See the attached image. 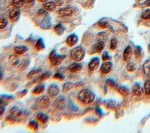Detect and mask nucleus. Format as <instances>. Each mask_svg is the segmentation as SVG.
Masks as SVG:
<instances>
[{
    "label": "nucleus",
    "instance_id": "f257e3e1",
    "mask_svg": "<svg viewBox=\"0 0 150 133\" xmlns=\"http://www.w3.org/2000/svg\"><path fill=\"white\" fill-rule=\"evenodd\" d=\"M94 98L95 96L94 93L87 88L81 90L78 94L79 100L84 104H90L94 100Z\"/></svg>",
    "mask_w": 150,
    "mask_h": 133
},
{
    "label": "nucleus",
    "instance_id": "f03ea898",
    "mask_svg": "<svg viewBox=\"0 0 150 133\" xmlns=\"http://www.w3.org/2000/svg\"><path fill=\"white\" fill-rule=\"evenodd\" d=\"M85 54L86 52L84 49L80 46L73 48L70 53V56L71 59L76 62L81 61L84 59Z\"/></svg>",
    "mask_w": 150,
    "mask_h": 133
},
{
    "label": "nucleus",
    "instance_id": "7ed1b4c3",
    "mask_svg": "<svg viewBox=\"0 0 150 133\" xmlns=\"http://www.w3.org/2000/svg\"><path fill=\"white\" fill-rule=\"evenodd\" d=\"M66 57V54H57L55 50H52L49 56V59L50 64L53 66H57L60 65L62 63V62L65 59Z\"/></svg>",
    "mask_w": 150,
    "mask_h": 133
},
{
    "label": "nucleus",
    "instance_id": "20e7f679",
    "mask_svg": "<svg viewBox=\"0 0 150 133\" xmlns=\"http://www.w3.org/2000/svg\"><path fill=\"white\" fill-rule=\"evenodd\" d=\"M50 104L49 96L43 95L39 97L34 103L33 108L35 110L38 109H45Z\"/></svg>",
    "mask_w": 150,
    "mask_h": 133
},
{
    "label": "nucleus",
    "instance_id": "39448f33",
    "mask_svg": "<svg viewBox=\"0 0 150 133\" xmlns=\"http://www.w3.org/2000/svg\"><path fill=\"white\" fill-rule=\"evenodd\" d=\"M60 91V89L59 86L57 84H54V83L51 84L49 86L47 90L48 96L52 98H54L57 96H58Z\"/></svg>",
    "mask_w": 150,
    "mask_h": 133
},
{
    "label": "nucleus",
    "instance_id": "423d86ee",
    "mask_svg": "<svg viewBox=\"0 0 150 133\" xmlns=\"http://www.w3.org/2000/svg\"><path fill=\"white\" fill-rule=\"evenodd\" d=\"M21 16V10L19 8L13 7L12 9H11L9 13V19L12 22H16L18 21Z\"/></svg>",
    "mask_w": 150,
    "mask_h": 133
},
{
    "label": "nucleus",
    "instance_id": "0eeeda50",
    "mask_svg": "<svg viewBox=\"0 0 150 133\" xmlns=\"http://www.w3.org/2000/svg\"><path fill=\"white\" fill-rule=\"evenodd\" d=\"M66 101L65 97L63 96H60L56 99L54 105L57 109L63 110L66 107Z\"/></svg>",
    "mask_w": 150,
    "mask_h": 133
},
{
    "label": "nucleus",
    "instance_id": "6e6552de",
    "mask_svg": "<svg viewBox=\"0 0 150 133\" xmlns=\"http://www.w3.org/2000/svg\"><path fill=\"white\" fill-rule=\"evenodd\" d=\"M105 46L104 42L101 40H97L93 47V53H101Z\"/></svg>",
    "mask_w": 150,
    "mask_h": 133
},
{
    "label": "nucleus",
    "instance_id": "1a4fd4ad",
    "mask_svg": "<svg viewBox=\"0 0 150 133\" xmlns=\"http://www.w3.org/2000/svg\"><path fill=\"white\" fill-rule=\"evenodd\" d=\"M100 59L98 57H93L90 62L88 63V69L91 70V71H94L95 70H96L99 65H100Z\"/></svg>",
    "mask_w": 150,
    "mask_h": 133
},
{
    "label": "nucleus",
    "instance_id": "9d476101",
    "mask_svg": "<svg viewBox=\"0 0 150 133\" xmlns=\"http://www.w3.org/2000/svg\"><path fill=\"white\" fill-rule=\"evenodd\" d=\"M74 10L71 7H64L60 9L57 13L61 16H70L73 15Z\"/></svg>",
    "mask_w": 150,
    "mask_h": 133
},
{
    "label": "nucleus",
    "instance_id": "9b49d317",
    "mask_svg": "<svg viewBox=\"0 0 150 133\" xmlns=\"http://www.w3.org/2000/svg\"><path fill=\"white\" fill-rule=\"evenodd\" d=\"M78 40H79L78 36L75 33H73L67 37L66 40V44L69 47H73L76 45V43L78 42Z\"/></svg>",
    "mask_w": 150,
    "mask_h": 133
},
{
    "label": "nucleus",
    "instance_id": "f8f14e48",
    "mask_svg": "<svg viewBox=\"0 0 150 133\" xmlns=\"http://www.w3.org/2000/svg\"><path fill=\"white\" fill-rule=\"evenodd\" d=\"M40 27L43 29H49L52 26L51 18L48 14H46L40 23Z\"/></svg>",
    "mask_w": 150,
    "mask_h": 133
},
{
    "label": "nucleus",
    "instance_id": "ddd939ff",
    "mask_svg": "<svg viewBox=\"0 0 150 133\" xmlns=\"http://www.w3.org/2000/svg\"><path fill=\"white\" fill-rule=\"evenodd\" d=\"M43 9H45L47 12H53L56 10L57 7V4L53 1H47L44 2L42 5Z\"/></svg>",
    "mask_w": 150,
    "mask_h": 133
},
{
    "label": "nucleus",
    "instance_id": "4468645a",
    "mask_svg": "<svg viewBox=\"0 0 150 133\" xmlns=\"http://www.w3.org/2000/svg\"><path fill=\"white\" fill-rule=\"evenodd\" d=\"M112 63L111 62L107 61L102 64L100 67V70L103 74H108L109 73L112 69Z\"/></svg>",
    "mask_w": 150,
    "mask_h": 133
},
{
    "label": "nucleus",
    "instance_id": "2eb2a0df",
    "mask_svg": "<svg viewBox=\"0 0 150 133\" xmlns=\"http://www.w3.org/2000/svg\"><path fill=\"white\" fill-rule=\"evenodd\" d=\"M83 68V66L81 63H79L78 62H74L71 63L69 67V71L72 73H76L81 70Z\"/></svg>",
    "mask_w": 150,
    "mask_h": 133
},
{
    "label": "nucleus",
    "instance_id": "dca6fc26",
    "mask_svg": "<svg viewBox=\"0 0 150 133\" xmlns=\"http://www.w3.org/2000/svg\"><path fill=\"white\" fill-rule=\"evenodd\" d=\"M45 90V85L42 83L38 84L33 89L32 93L35 95H39L42 94Z\"/></svg>",
    "mask_w": 150,
    "mask_h": 133
},
{
    "label": "nucleus",
    "instance_id": "f3484780",
    "mask_svg": "<svg viewBox=\"0 0 150 133\" xmlns=\"http://www.w3.org/2000/svg\"><path fill=\"white\" fill-rule=\"evenodd\" d=\"M132 54V50L131 47L129 46L127 47L124 49L123 55H122V58L124 62H128L131 58Z\"/></svg>",
    "mask_w": 150,
    "mask_h": 133
},
{
    "label": "nucleus",
    "instance_id": "a211bd4d",
    "mask_svg": "<svg viewBox=\"0 0 150 133\" xmlns=\"http://www.w3.org/2000/svg\"><path fill=\"white\" fill-rule=\"evenodd\" d=\"M28 47L26 45H19L15 47L14 52L18 55H22L26 53L28 50Z\"/></svg>",
    "mask_w": 150,
    "mask_h": 133
},
{
    "label": "nucleus",
    "instance_id": "6ab92c4d",
    "mask_svg": "<svg viewBox=\"0 0 150 133\" xmlns=\"http://www.w3.org/2000/svg\"><path fill=\"white\" fill-rule=\"evenodd\" d=\"M115 88H116L117 91L122 96H127L129 94V89L127 87H125L123 85L117 84Z\"/></svg>",
    "mask_w": 150,
    "mask_h": 133
},
{
    "label": "nucleus",
    "instance_id": "aec40b11",
    "mask_svg": "<svg viewBox=\"0 0 150 133\" xmlns=\"http://www.w3.org/2000/svg\"><path fill=\"white\" fill-rule=\"evenodd\" d=\"M36 120L42 124H46L49 120V116L45 112H40L36 115Z\"/></svg>",
    "mask_w": 150,
    "mask_h": 133
},
{
    "label": "nucleus",
    "instance_id": "412c9836",
    "mask_svg": "<svg viewBox=\"0 0 150 133\" xmlns=\"http://www.w3.org/2000/svg\"><path fill=\"white\" fill-rule=\"evenodd\" d=\"M143 88L138 84H135L132 88V93L135 96H141L143 93Z\"/></svg>",
    "mask_w": 150,
    "mask_h": 133
},
{
    "label": "nucleus",
    "instance_id": "4be33fe9",
    "mask_svg": "<svg viewBox=\"0 0 150 133\" xmlns=\"http://www.w3.org/2000/svg\"><path fill=\"white\" fill-rule=\"evenodd\" d=\"M35 48L38 51H42L45 48V44L44 40L40 37L38 39L35 45Z\"/></svg>",
    "mask_w": 150,
    "mask_h": 133
},
{
    "label": "nucleus",
    "instance_id": "5701e85b",
    "mask_svg": "<svg viewBox=\"0 0 150 133\" xmlns=\"http://www.w3.org/2000/svg\"><path fill=\"white\" fill-rule=\"evenodd\" d=\"M53 30L57 35L60 36L64 33L65 30V28L62 23H58L54 26Z\"/></svg>",
    "mask_w": 150,
    "mask_h": 133
},
{
    "label": "nucleus",
    "instance_id": "b1692460",
    "mask_svg": "<svg viewBox=\"0 0 150 133\" xmlns=\"http://www.w3.org/2000/svg\"><path fill=\"white\" fill-rule=\"evenodd\" d=\"M143 70L145 75L150 79V60H146L143 64Z\"/></svg>",
    "mask_w": 150,
    "mask_h": 133
},
{
    "label": "nucleus",
    "instance_id": "393cba45",
    "mask_svg": "<svg viewBox=\"0 0 150 133\" xmlns=\"http://www.w3.org/2000/svg\"><path fill=\"white\" fill-rule=\"evenodd\" d=\"M8 61L11 66H15L17 65L19 62V57L18 54H12L9 57Z\"/></svg>",
    "mask_w": 150,
    "mask_h": 133
},
{
    "label": "nucleus",
    "instance_id": "a878e982",
    "mask_svg": "<svg viewBox=\"0 0 150 133\" xmlns=\"http://www.w3.org/2000/svg\"><path fill=\"white\" fill-rule=\"evenodd\" d=\"M52 74V72L51 71H46L44 73H42L39 77L37 78L36 82H41L42 81L46 80L50 78L51 75Z\"/></svg>",
    "mask_w": 150,
    "mask_h": 133
},
{
    "label": "nucleus",
    "instance_id": "bb28decb",
    "mask_svg": "<svg viewBox=\"0 0 150 133\" xmlns=\"http://www.w3.org/2000/svg\"><path fill=\"white\" fill-rule=\"evenodd\" d=\"M73 86V83L71 81H67L65 83L62 87V91L64 93H67L71 89V88Z\"/></svg>",
    "mask_w": 150,
    "mask_h": 133
},
{
    "label": "nucleus",
    "instance_id": "cd10ccee",
    "mask_svg": "<svg viewBox=\"0 0 150 133\" xmlns=\"http://www.w3.org/2000/svg\"><path fill=\"white\" fill-rule=\"evenodd\" d=\"M28 127L29 128L34 131H36L38 130V127H39V124H38V122L35 121V120H32L30 121L29 122V124H28Z\"/></svg>",
    "mask_w": 150,
    "mask_h": 133
},
{
    "label": "nucleus",
    "instance_id": "c85d7f7f",
    "mask_svg": "<svg viewBox=\"0 0 150 133\" xmlns=\"http://www.w3.org/2000/svg\"><path fill=\"white\" fill-rule=\"evenodd\" d=\"M12 4L13 7L20 8L25 5L24 0H12Z\"/></svg>",
    "mask_w": 150,
    "mask_h": 133
},
{
    "label": "nucleus",
    "instance_id": "c756f323",
    "mask_svg": "<svg viewBox=\"0 0 150 133\" xmlns=\"http://www.w3.org/2000/svg\"><path fill=\"white\" fill-rule=\"evenodd\" d=\"M42 71V69H35L32 70L31 71H30L29 73V74L27 76V78L28 79H31L32 78H33V77H35L36 75L39 74L40 72Z\"/></svg>",
    "mask_w": 150,
    "mask_h": 133
},
{
    "label": "nucleus",
    "instance_id": "7c9ffc66",
    "mask_svg": "<svg viewBox=\"0 0 150 133\" xmlns=\"http://www.w3.org/2000/svg\"><path fill=\"white\" fill-rule=\"evenodd\" d=\"M134 54L135 58L137 59H139L141 58V57L142 55V49L141 47H140L139 46H137L135 49L134 51Z\"/></svg>",
    "mask_w": 150,
    "mask_h": 133
},
{
    "label": "nucleus",
    "instance_id": "2f4dec72",
    "mask_svg": "<svg viewBox=\"0 0 150 133\" xmlns=\"http://www.w3.org/2000/svg\"><path fill=\"white\" fill-rule=\"evenodd\" d=\"M126 68L128 71L133 72L136 70L137 67H136V65L135 63H134L133 62H129L127 64Z\"/></svg>",
    "mask_w": 150,
    "mask_h": 133
},
{
    "label": "nucleus",
    "instance_id": "473e14b6",
    "mask_svg": "<svg viewBox=\"0 0 150 133\" xmlns=\"http://www.w3.org/2000/svg\"><path fill=\"white\" fill-rule=\"evenodd\" d=\"M141 18L145 20L150 19V9H146L141 15Z\"/></svg>",
    "mask_w": 150,
    "mask_h": 133
},
{
    "label": "nucleus",
    "instance_id": "72a5a7b5",
    "mask_svg": "<svg viewBox=\"0 0 150 133\" xmlns=\"http://www.w3.org/2000/svg\"><path fill=\"white\" fill-rule=\"evenodd\" d=\"M105 83H106L107 85H108L110 87H111V88H116V87H117V84H117L116 82H115L114 80H112V79H107L106 81H105Z\"/></svg>",
    "mask_w": 150,
    "mask_h": 133
},
{
    "label": "nucleus",
    "instance_id": "f704fd0d",
    "mask_svg": "<svg viewBox=\"0 0 150 133\" xmlns=\"http://www.w3.org/2000/svg\"><path fill=\"white\" fill-rule=\"evenodd\" d=\"M145 92L146 95H150V80H148L144 84Z\"/></svg>",
    "mask_w": 150,
    "mask_h": 133
},
{
    "label": "nucleus",
    "instance_id": "c9c22d12",
    "mask_svg": "<svg viewBox=\"0 0 150 133\" xmlns=\"http://www.w3.org/2000/svg\"><path fill=\"white\" fill-rule=\"evenodd\" d=\"M8 20L6 18H0V29H4L8 25Z\"/></svg>",
    "mask_w": 150,
    "mask_h": 133
},
{
    "label": "nucleus",
    "instance_id": "e433bc0d",
    "mask_svg": "<svg viewBox=\"0 0 150 133\" xmlns=\"http://www.w3.org/2000/svg\"><path fill=\"white\" fill-rule=\"evenodd\" d=\"M117 46V40L115 38H113L111 39L110 42V49L112 50H114Z\"/></svg>",
    "mask_w": 150,
    "mask_h": 133
},
{
    "label": "nucleus",
    "instance_id": "4c0bfd02",
    "mask_svg": "<svg viewBox=\"0 0 150 133\" xmlns=\"http://www.w3.org/2000/svg\"><path fill=\"white\" fill-rule=\"evenodd\" d=\"M53 78L62 81V80H63L64 79L65 76H64V75H63V74H62L61 73L57 72V73H56L53 75Z\"/></svg>",
    "mask_w": 150,
    "mask_h": 133
},
{
    "label": "nucleus",
    "instance_id": "58836bf2",
    "mask_svg": "<svg viewBox=\"0 0 150 133\" xmlns=\"http://www.w3.org/2000/svg\"><path fill=\"white\" fill-rule=\"evenodd\" d=\"M111 57L109 55L107 51H105L103 52V54H102V59L104 61H106V60H111Z\"/></svg>",
    "mask_w": 150,
    "mask_h": 133
},
{
    "label": "nucleus",
    "instance_id": "ea45409f",
    "mask_svg": "<svg viewBox=\"0 0 150 133\" xmlns=\"http://www.w3.org/2000/svg\"><path fill=\"white\" fill-rule=\"evenodd\" d=\"M28 92V90H23L22 91H20L17 94V97L19 98H21L23 97H24L25 96V94H23V93H27Z\"/></svg>",
    "mask_w": 150,
    "mask_h": 133
},
{
    "label": "nucleus",
    "instance_id": "a19ab883",
    "mask_svg": "<svg viewBox=\"0 0 150 133\" xmlns=\"http://www.w3.org/2000/svg\"><path fill=\"white\" fill-rule=\"evenodd\" d=\"M98 25L102 28H105L108 26V23L105 21H100L98 22Z\"/></svg>",
    "mask_w": 150,
    "mask_h": 133
},
{
    "label": "nucleus",
    "instance_id": "79ce46f5",
    "mask_svg": "<svg viewBox=\"0 0 150 133\" xmlns=\"http://www.w3.org/2000/svg\"><path fill=\"white\" fill-rule=\"evenodd\" d=\"M35 0H24L25 5L28 6H30L32 5L33 4Z\"/></svg>",
    "mask_w": 150,
    "mask_h": 133
},
{
    "label": "nucleus",
    "instance_id": "37998d69",
    "mask_svg": "<svg viewBox=\"0 0 150 133\" xmlns=\"http://www.w3.org/2000/svg\"><path fill=\"white\" fill-rule=\"evenodd\" d=\"M5 111V107L4 105L0 104V116L2 115Z\"/></svg>",
    "mask_w": 150,
    "mask_h": 133
},
{
    "label": "nucleus",
    "instance_id": "c03bdc74",
    "mask_svg": "<svg viewBox=\"0 0 150 133\" xmlns=\"http://www.w3.org/2000/svg\"><path fill=\"white\" fill-rule=\"evenodd\" d=\"M144 5L146 6H150V0H146L144 3Z\"/></svg>",
    "mask_w": 150,
    "mask_h": 133
},
{
    "label": "nucleus",
    "instance_id": "a18cd8bd",
    "mask_svg": "<svg viewBox=\"0 0 150 133\" xmlns=\"http://www.w3.org/2000/svg\"><path fill=\"white\" fill-rule=\"evenodd\" d=\"M2 77H3V73L1 71H0V80L2 79Z\"/></svg>",
    "mask_w": 150,
    "mask_h": 133
},
{
    "label": "nucleus",
    "instance_id": "49530a36",
    "mask_svg": "<svg viewBox=\"0 0 150 133\" xmlns=\"http://www.w3.org/2000/svg\"><path fill=\"white\" fill-rule=\"evenodd\" d=\"M40 2H47L48 0H39Z\"/></svg>",
    "mask_w": 150,
    "mask_h": 133
},
{
    "label": "nucleus",
    "instance_id": "de8ad7c7",
    "mask_svg": "<svg viewBox=\"0 0 150 133\" xmlns=\"http://www.w3.org/2000/svg\"><path fill=\"white\" fill-rule=\"evenodd\" d=\"M148 49H149V51H150V44L148 45Z\"/></svg>",
    "mask_w": 150,
    "mask_h": 133
},
{
    "label": "nucleus",
    "instance_id": "09e8293b",
    "mask_svg": "<svg viewBox=\"0 0 150 133\" xmlns=\"http://www.w3.org/2000/svg\"><path fill=\"white\" fill-rule=\"evenodd\" d=\"M138 1H140V0H138Z\"/></svg>",
    "mask_w": 150,
    "mask_h": 133
}]
</instances>
